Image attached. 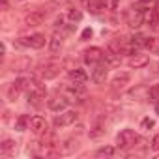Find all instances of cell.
<instances>
[{"label": "cell", "instance_id": "obj_1", "mask_svg": "<svg viewBox=\"0 0 159 159\" xmlns=\"http://www.w3.org/2000/svg\"><path fill=\"white\" fill-rule=\"evenodd\" d=\"M26 92H28V103L34 105V107H39L43 98H45V86L41 84V81H38V79H30Z\"/></svg>", "mask_w": 159, "mask_h": 159}, {"label": "cell", "instance_id": "obj_2", "mask_svg": "<svg viewBox=\"0 0 159 159\" xmlns=\"http://www.w3.org/2000/svg\"><path fill=\"white\" fill-rule=\"evenodd\" d=\"M116 142H118L120 148L127 150V148H133V146L139 142V135H137L133 129H122V131L118 133V137H116Z\"/></svg>", "mask_w": 159, "mask_h": 159}, {"label": "cell", "instance_id": "obj_3", "mask_svg": "<svg viewBox=\"0 0 159 159\" xmlns=\"http://www.w3.org/2000/svg\"><path fill=\"white\" fill-rule=\"evenodd\" d=\"M64 96H66L69 101H81V99L86 96L84 83H73L71 86H67V88L64 90Z\"/></svg>", "mask_w": 159, "mask_h": 159}, {"label": "cell", "instance_id": "obj_4", "mask_svg": "<svg viewBox=\"0 0 159 159\" xmlns=\"http://www.w3.org/2000/svg\"><path fill=\"white\" fill-rule=\"evenodd\" d=\"M125 23L129 28H139L144 25V10H137V8H131L127 10L125 13Z\"/></svg>", "mask_w": 159, "mask_h": 159}, {"label": "cell", "instance_id": "obj_5", "mask_svg": "<svg viewBox=\"0 0 159 159\" xmlns=\"http://www.w3.org/2000/svg\"><path fill=\"white\" fill-rule=\"evenodd\" d=\"M103 58H105V52L99 47H90V49L84 51V62L88 66H96V64L103 62Z\"/></svg>", "mask_w": 159, "mask_h": 159}, {"label": "cell", "instance_id": "obj_6", "mask_svg": "<svg viewBox=\"0 0 159 159\" xmlns=\"http://www.w3.org/2000/svg\"><path fill=\"white\" fill-rule=\"evenodd\" d=\"M28 81L30 79H25V77H19L17 81L11 84V88H10V92H8V98H10V101H15L17 98H19V94L23 92V90H26L28 88Z\"/></svg>", "mask_w": 159, "mask_h": 159}, {"label": "cell", "instance_id": "obj_7", "mask_svg": "<svg viewBox=\"0 0 159 159\" xmlns=\"http://www.w3.org/2000/svg\"><path fill=\"white\" fill-rule=\"evenodd\" d=\"M38 73H39L41 79H52V77H56L60 73V64H56V62H45V64L39 66Z\"/></svg>", "mask_w": 159, "mask_h": 159}, {"label": "cell", "instance_id": "obj_8", "mask_svg": "<svg viewBox=\"0 0 159 159\" xmlns=\"http://www.w3.org/2000/svg\"><path fill=\"white\" fill-rule=\"evenodd\" d=\"M107 75H109V64L105 62H99V64H96V69L92 71V81L96 83V84H103L105 83V79H107Z\"/></svg>", "mask_w": 159, "mask_h": 159}, {"label": "cell", "instance_id": "obj_9", "mask_svg": "<svg viewBox=\"0 0 159 159\" xmlns=\"http://www.w3.org/2000/svg\"><path fill=\"white\" fill-rule=\"evenodd\" d=\"M21 45L32 47V49H41V47H45V36H43V34L25 36V38H21Z\"/></svg>", "mask_w": 159, "mask_h": 159}, {"label": "cell", "instance_id": "obj_10", "mask_svg": "<svg viewBox=\"0 0 159 159\" xmlns=\"http://www.w3.org/2000/svg\"><path fill=\"white\" fill-rule=\"evenodd\" d=\"M77 118H79V114H77L75 111H67V112H64V114H60V116L54 118V127H66V125H71V124L77 122Z\"/></svg>", "mask_w": 159, "mask_h": 159}, {"label": "cell", "instance_id": "obj_11", "mask_svg": "<svg viewBox=\"0 0 159 159\" xmlns=\"http://www.w3.org/2000/svg\"><path fill=\"white\" fill-rule=\"evenodd\" d=\"M45 11H41V10H36V11H30L26 17H25V23H26V26H39L43 21H45Z\"/></svg>", "mask_w": 159, "mask_h": 159}, {"label": "cell", "instance_id": "obj_12", "mask_svg": "<svg viewBox=\"0 0 159 159\" xmlns=\"http://www.w3.org/2000/svg\"><path fill=\"white\" fill-rule=\"evenodd\" d=\"M30 129L36 133V135H41V133H47V122L43 116H32L30 118Z\"/></svg>", "mask_w": 159, "mask_h": 159}, {"label": "cell", "instance_id": "obj_13", "mask_svg": "<svg viewBox=\"0 0 159 159\" xmlns=\"http://www.w3.org/2000/svg\"><path fill=\"white\" fill-rule=\"evenodd\" d=\"M67 103H69V99H67L66 96H54V98H51V99L47 101L49 109H51V111H56V112L62 111V109H66Z\"/></svg>", "mask_w": 159, "mask_h": 159}, {"label": "cell", "instance_id": "obj_14", "mask_svg": "<svg viewBox=\"0 0 159 159\" xmlns=\"http://www.w3.org/2000/svg\"><path fill=\"white\" fill-rule=\"evenodd\" d=\"M127 64H129L131 67H135V69H140V67H144V66L150 64V56H148V54H139V52H135V54L129 58Z\"/></svg>", "mask_w": 159, "mask_h": 159}, {"label": "cell", "instance_id": "obj_15", "mask_svg": "<svg viewBox=\"0 0 159 159\" xmlns=\"http://www.w3.org/2000/svg\"><path fill=\"white\" fill-rule=\"evenodd\" d=\"M77 148H79V140H77V139H69V140H66V142H62V144L58 146L56 153H60V155H67V153H73Z\"/></svg>", "mask_w": 159, "mask_h": 159}, {"label": "cell", "instance_id": "obj_16", "mask_svg": "<svg viewBox=\"0 0 159 159\" xmlns=\"http://www.w3.org/2000/svg\"><path fill=\"white\" fill-rule=\"evenodd\" d=\"M157 23H159V11H157V8L155 10H144V25H148V26H157Z\"/></svg>", "mask_w": 159, "mask_h": 159}, {"label": "cell", "instance_id": "obj_17", "mask_svg": "<svg viewBox=\"0 0 159 159\" xmlns=\"http://www.w3.org/2000/svg\"><path fill=\"white\" fill-rule=\"evenodd\" d=\"M83 2V6L90 11V13H94V15H98L101 10H103V0H81Z\"/></svg>", "mask_w": 159, "mask_h": 159}, {"label": "cell", "instance_id": "obj_18", "mask_svg": "<svg viewBox=\"0 0 159 159\" xmlns=\"http://www.w3.org/2000/svg\"><path fill=\"white\" fill-rule=\"evenodd\" d=\"M127 83H129V75H127V73H118V75L112 79L111 86H112V90H120V88H124Z\"/></svg>", "mask_w": 159, "mask_h": 159}, {"label": "cell", "instance_id": "obj_19", "mask_svg": "<svg viewBox=\"0 0 159 159\" xmlns=\"http://www.w3.org/2000/svg\"><path fill=\"white\" fill-rule=\"evenodd\" d=\"M69 77L73 79L75 83H86V81H88V75H86V71H84V69H81V67H75V69H71V71H69Z\"/></svg>", "mask_w": 159, "mask_h": 159}, {"label": "cell", "instance_id": "obj_20", "mask_svg": "<svg viewBox=\"0 0 159 159\" xmlns=\"http://www.w3.org/2000/svg\"><path fill=\"white\" fill-rule=\"evenodd\" d=\"M15 150H17V142H13V140H10V139H6L2 144H0V153H2V155L15 153Z\"/></svg>", "mask_w": 159, "mask_h": 159}, {"label": "cell", "instance_id": "obj_21", "mask_svg": "<svg viewBox=\"0 0 159 159\" xmlns=\"http://www.w3.org/2000/svg\"><path fill=\"white\" fill-rule=\"evenodd\" d=\"M49 49H51V52L54 54V52H58L60 49H62V36H58V34H54L52 38H51V43H49Z\"/></svg>", "mask_w": 159, "mask_h": 159}, {"label": "cell", "instance_id": "obj_22", "mask_svg": "<svg viewBox=\"0 0 159 159\" xmlns=\"http://www.w3.org/2000/svg\"><path fill=\"white\" fill-rule=\"evenodd\" d=\"M26 125H30V118H28L26 114H21V116L17 118V122H15V129H17V131H25Z\"/></svg>", "mask_w": 159, "mask_h": 159}, {"label": "cell", "instance_id": "obj_23", "mask_svg": "<svg viewBox=\"0 0 159 159\" xmlns=\"http://www.w3.org/2000/svg\"><path fill=\"white\" fill-rule=\"evenodd\" d=\"M112 153H114V148H112V146H103V148H99V150L96 152L98 157H111Z\"/></svg>", "mask_w": 159, "mask_h": 159}, {"label": "cell", "instance_id": "obj_24", "mask_svg": "<svg viewBox=\"0 0 159 159\" xmlns=\"http://www.w3.org/2000/svg\"><path fill=\"white\" fill-rule=\"evenodd\" d=\"M81 19H83L81 10H71V11H69V21H71V23H79Z\"/></svg>", "mask_w": 159, "mask_h": 159}, {"label": "cell", "instance_id": "obj_25", "mask_svg": "<svg viewBox=\"0 0 159 159\" xmlns=\"http://www.w3.org/2000/svg\"><path fill=\"white\" fill-rule=\"evenodd\" d=\"M148 96H150V99H153V101L157 103V101H159V84L152 86V88H150V92H148Z\"/></svg>", "mask_w": 159, "mask_h": 159}, {"label": "cell", "instance_id": "obj_26", "mask_svg": "<svg viewBox=\"0 0 159 159\" xmlns=\"http://www.w3.org/2000/svg\"><path fill=\"white\" fill-rule=\"evenodd\" d=\"M153 125H155V122H153L152 118H144V120L140 122V127H142V129H146V131H148V129H152Z\"/></svg>", "mask_w": 159, "mask_h": 159}, {"label": "cell", "instance_id": "obj_27", "mask_svg": "<svg viewBox=\"0 0 159 159\" xmlns=\"http://www.w3.org/2000/svg\"><path fill=\"white\" fill-rule=\"evenodd\" d=\"M103 6L107 10H116L118 8V0H103Z\"/></svg>", "mask_w": 159, "mask_h": 159}, {"label": "cell", "instance_id": "obj_28", "mask_svg": "<svg viewBox=\"0 0 159 159\" xmlns=\"http://www.w3.org/2000/svg\"><path fill=\"white\" fill-rule=\"evenodd\" d=\"M92 36H94V30H92V28H84V30H83V36H81V39H90Z\"/></svg>", "mask_w": 159, "mask_h": 159}, {"label": "cell", "instance_id": "obj_29", "mask_svg": "<svg viewBox=\"0 0 159 159\" xmlns=\"http://www.w3.org/2000/svg\"><path fill=\"white\" fill-rule=\"evenodd\" d=\"M152 150H155V152L159 150V133H157V135L152 139Z\"/></svg>", "mask_w": 159, "mask_h": 159}, {"label": "cell", "instance_id": "obj_30", "mask_svg": "<svg viewBox=\"0 0 159 159\" xmlns=\"http://www.w3.org/2000/svg\"><path fill=\"white\" fill-rule=\"evenodd\" d=\"M2 8H4V10H8V0H2Z\"/></svg>", "mask_w": 159, "mask_h": 159}, {"label": "cell", "instance_id": "obj_31", "mask_svg": "<svg viewBox=\"0 0 159 159\" xmlns=\"http://www.w3.org/2000/svg\"><path fill=\"white\" fill-rule=\"evenodd\" d=\"M155 112H157V114H159V101H157V103H155Z\"/></svg>", "mask_w": 159, "mask_h": 159}, {"label": "cell", "instance_id": "obj_32", "mask_svg": "<svg viewBox=\"0 0 159 159\" xmlns=\"http://www.w3.org/2000/svg\"><path fill=\"white\" fill-rule=\"evenodd\" d=\"M139 2H142V4H146V2H150V0H139Z\"/></svg>", "mask_w": 159, "mask_h": 159}, {"label": "cell", "instance_id": "obj_33", "mask_svg": "<svg viewBox=\"0 0 159 159\" xmlns=\"http://www.w3.org/2000/svg\"><path fill=\"white\" fill-rule=\"evenodd\" d=\"M157 11H159V4H157Z\"/></svg>", "mask_w": 159, "mask_h": 159}]
</instances>
